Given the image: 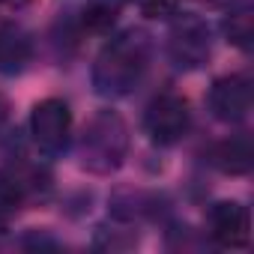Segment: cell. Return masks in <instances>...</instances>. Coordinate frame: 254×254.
<instances>
[{
	"label": "cell",
	"instance_id": "cell-2",
	"mask_svg": "<svg viewBox=\"0 0 254 254\" xmlns=\"http://www.w3.org/2000/svg\"><path fill=\"white\" fill-rule=\"evenodd\" d=\"M129 144L132 138L126 120L117 111L102 108L87 120L78 138V165L93 177H111L126 165Z\"/></svg>",
	"mask_w": 254,
	"mask_h": 254
},
{
	"label": "cell",
	"instance_id": "cell-8",
	"mask_svg": "<svg viewBox=\"0 0 254 254\" xmlns=\"http://www.w3.org/2000/svg\"><path fill=\"white\" fill-rule=\"evenodd\" d=\"M209 165L224 177H245L254 165V144L248 135H230L209 150Z\"/></svg>",
	"mask_w": 254,
	"mask_h": 254
},
{
	"label": "cell",
	"instance_id": "cell-3",
	"mask_svg": "<svg viewBox=\"0 0 254 254\" xmlns=\"http://www.w3.org/2000/svg\"><path fill=\"white\" fill-rule=\"evenodd\" d=\"M168 27V57L177 69L194 72L203 69L212 57V27L194 15V12H177L171 15Z\"/></svg>",
	"mask_w": 254,
	"mask_h": 254
},
{
	"label": "cell",
	"instance_id": "cell-16",
	"mask_svg": "<svg viewBox=\"0 0 254 254\" xmlns=\"http://www.w3.org/2000/svg\"><path fill=\"white\" fill-rule=\"evenodd\" d=\"M206 3H212V6H233V3H239V0H206Z\"/></svg>",
	"mask_w": 254,
	"mask_h": 254
},
{
	"label": "cell",
	"instance_id": "cell-4",
	"mask_svg": "<svg viewBox=\"0 0 254 254\" xmlns=\"http://www.w3.org/2000/svg\"><path fill=\"white\" fill-rule=\"evenodd\" d=\"M30 138L36 150L48 159H57L72 144V108L69 102L48 96L30 111Z\"/></svg>",
	"mask_w": 254,
	"mask_h": 254
},
{
	"label": "cell",
	"instance_id": "cell-12",
	"mask_svg": "<svg viewBox=\"0 0 254 254\" xmlns=\"http://www.w3.org/2000/svg\"><path fill=\"white\" fill-rule=\"evenodd\" d=\"M159 209V197L150 191H120L114 197V215L126 224H132L144 215H156Z\"/></svg>",
	"mask_w": 254,
	"mask_h": 254
},
{
	"label": "cell",
	"instance_id": "cell-14",
	"mask_svg": "<svg viewBox=\"0 0 254 254\" xmlns=\"http://www.w3.org/2000/svg\"><path fill=\"white\" fill-rule=\"evenodd\" d=\"M147 18H171L180 12V0H132Z\"/></svg>",
	"mask_w": 254,
	"mask_h": 254
},
{
	"label": "cell",
	"instance_id": "cell-15",
	"mask_svg": "<svg viewBox=\"0 0 254 254\" xmlns=\"http://www.w3.org/2000/svg\"><path fill=\"white\" fill-rule=\"evenodd\" d=\"M6 120H9V99L0 93V129L6 126Z\"/></svg>",
	"mask_w": 254,
	"mask_h": 254
},
{
	"label": "cell",
	"instance_id": "cell-7",
	"mask_svg": "<svg viewBox=\"0 0 254 254\" xmlns=\"http://www.w3.org/2000/svg\"><path fill=\"white\" fill-rule=\"evenodd\" d=\"M206 233L218 248H248L251 242V212L239 200H215L206 212Z\"/></svg>",
	"mask_w": 254,
	"mask_h": 254
},
{
	"label": "cell",
	"instance_id": "cell-5",
	"mask_svg": "<svg viewBox=\"0 0 254 254\" xmlns=\"http://www.w3.org/2000/svg\"><path fill=\"white\" fill-rule=\"evenodd\" d=\"M191 129V108L180 93H159L144 111V132L156 147H177Z\"/></svg>",
	"mask_w": 254,
	"mask_h": 254
},
{
	"label": "cell",
	"instance_id": "cell-1",
	"mask_svg": "<svg viewBox=\"0 0 254 254\" xmlns=\"http://www.w3.org/2000/svg\"><path fill=\"white\" fill-rule=\"evenodd\" d=\"M153 60V36L144 27H126L111 36L93 60V90L102 99L129 96L147 75Z\"/></svg>",
	"mask_w": 254,
	"mask_h": 254
},
{
	"label": "cell",
	"instance_id": "cell-6",
	"mask_svg": "<svg viewBox=\"0 0 254 254\" xmlns=\"http://www.w3.org/2000/svg\"><path fill=\"white\" fill-rule=\"evenodd\" d=\"M251 99H254L251 96V78L245 72H230V75H221V78H215L209 84L206 108L218 123L236 126V123L248 120Z\"/></svg>",
	"mask_w": 254,
	"mask_h": 254
},
{
	"label": "cell",
	"instance_id": "cell-9",
	"mask_svg": "<svg viewBox=\"0 0 254 254\" xmlns=\"http://www.w3.org/2000/svg\"><path fill=\"white\" fill-rule=\"evenodd\" d=\"M30 60H33V39L15 24H3L0 27V75H18L27 69Z\"/></svg>",
	"mask_w": 254,
	"mask_h": 254
},
{
	"label": "cell",
	"instance_id": "cell-10",
	"mask_svg": "<svg viewBox=\"0 0 254 254\" xmlns=\"http://www.w3.org/2000/svg\"><path fill=\"white\" fill-rule=\"evenodd\" d=\"M129 0H84L81 6V27L90 33H108L117 18L123 15Z\"/></svg>",
	"mask_w": 254,
	"mask_h": 254
},
{
	"label": "cell",
	"instance_id": "cell-11",
	"mask_svg": "<svg viewBox=\"0 0 254 254\" xmlns=\"http://www.w3.org/2000/svg\"><path fill=\"white\" fill-rule=\"evenodd\" d=\"M221 30H224V39L230 45H236L239 51H251V42H254V15H251V6L248 3H233L221 21Z\"/></svg>",
	"mask_w": 254,
	"mask_h": 254
},
{
	"label": "cell",
	"instance_id": "cell-13",
	"mask_svg": "<svg viewBox=\"0 0 254 254\" xmlns=\"http://www.w3.org/2000/svg\"><path fill=\"white\" fill-rule=\"evenodd\" d=\"M27 203V191L12 171H0V221L15 218Z\"/></svg>",
	"mask_w": 254,
	"mask_h": 254
}]
</instances>
